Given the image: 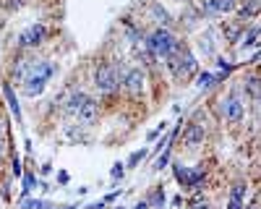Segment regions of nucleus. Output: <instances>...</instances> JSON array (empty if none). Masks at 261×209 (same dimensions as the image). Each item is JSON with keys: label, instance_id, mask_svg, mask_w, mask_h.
<instances>
[{"label": "nucleus", "instance_id": "f257e3e1", "mask_svg": "<svg viewBox=\"0 0 261 209\" xmlns=\"http://www.w3.org/2000/svg\"><path fill=\"white\" fill-rule=\"evenodd\" d=\"M55 71H58L55 63H50V61H37L34 68H32V73L24 79V94H26V97H39V94L44 92V86H47V81L55 76Z\"/></svg>", "mask_w": 261, "mask_h": 209}, {"label": "nucleus", "instance_id": "f03ea898", "mask_svg": "<svg viewBox=\"0 0 261 209\" xmlns=\"http://www.w3.org/2000/svg\"><path fill=\"white\" fill-rule=\"evenodd\" d=\"M144 42H146V50L154 53L157 58H170L173 53L180 50V42L175 39V34L170 32V29H165V26L154 29V32H151Z\"/></svg>", "mask_w": 261, "mask_h": 209}, {"label": "nucleus", "instance_id": "7ed1b4c3", "mask_svg": "<svg viewBox=\"0 0 261 209\" xmlns=\"http://www.w3.org/2000/svg\"><path fill=\"white\" fill-rule=\"evenodd\" d=\"M94 86L102 97L107 94H115L118 86H120V73H118V66L113 63H99L97 71H94Z\"/></svg>", "mask_w": 261, "mask_h": 209}, {"label": "nucleus", "instance_id": "20e7f679", "mask_svg": "<svg viewBox=\"0 0 261 209\" xmlns=\"http://www.w3.org/2000/svg\"><path fill=\"white\" fill-rule=\"evenodd\" d=\"M220 110H222V115L227 118V123H240L243 121V115H245V102L240 99V92L233 86L227 92V97L220 102Z\"/></svg>", "mask_w": 261, "mask_h": 209}, {"label": "nucleus", "instance_id": "39448f33", "mask_svg": "<svg viewBox=\"0 0 261 209\" xmlns=\"http://www.w3.org/2000/svg\"><path fill=\"white\" fill-rule=\"evenodd\" d=\"M44 37H47V26L44 24H32V26H26L24 32L19 34V47L21 50H34L39 47V44L44 42Z\"/></svg>", "mask_w": 261, "mask_h": 209}, {"label": "nucleus", "instance_id": "423d86ee", "mask_svg": "<svg viewBox=\"0 0 261 209\" xmlns=\"http://www.w3.org/2000/svg\"><path fill=\"white\" fill-rule=\"evenodd\" d=\"M120 84L126 86V92H128L131 97H141L144 89H146V76H144L141 68H128L126 73H123Z\"/></svg>", "mask_w": 261, "mask_h": 209}, {"label": "nucleus", "instance_id": "0eeeda50", "mask_svg": "<svg viewBox=\"0 0 261 209\" xmlns=\"http://www.w3.org/2000/svg\"><path fill=\"white\" fill-rule=\"evenodd\" d=\"M204 139H206V128L198 121L188 123V128L183 131V144H186L188 149H198V146L204 144Z\"/></svg>", "mask_w": 261, "mask_h": 209}, {"label": "nucleus", "instance_id": "6e6552de", "mask_svg": "<svg viewBox=\"0 0 261 209\" xmlns=\"http://www.w3.org/2000/svg\"><path fill=\"white\" fill-rule=\"evenodd\" d=\"M76 118H79L81 126H91L99 118V102L94 97H86V102L79 108V113H76Z\"/></svg>", "mask_w": 261, "mask_h": 209}, {"label": "nucleus", "instance_id": "1a4fd4ad", "mask_svg": "<svg viewBox=\"0 0 261 209\" xmlns=\"http://www.w3.org/2000/svg\"><path fill=\"white\" fill-rule=\"evenodd\" d=\"M34 63H37V61H32V58H21V61H16V66L11 68V81H21V84H24V79L32 73Z\"/></svg>", "mask_w": 261, "mask_h": 209}, {"label": "nucleus", "instance_id": "9d476101", "mask_svg": "<svg viewBox=\"0 0 261 209\" xmlns=\"http://www.w3.org/2000/svg\"><path fill=\"white\" fill-rule=\"evenodd\" d=\"M238 0H201V8L206 13H230L235 11Z\"/></svg>", "mask_w": 261, "mask_h": 209}, {"label": "nucleus", "instance_id": "9b49d317", "mask_svg": "<svg viewBox=\"0 0 261 209\" xmlns=\"http://www.w3.org/2000/svg\"><path fill=\"white\" fill-rule=\"evenodd\" d=\"M238 42H240V53L253 50L256 44H258V26H256V24H251V26H248V32H243V37H240Z\"/></svg>", "mask_w": 261, "mask_h": 209}, {"label": "nucleus", "instance_id": "f8f14e48", "mask_svg": "<svg viewBox=\"0 0 261 209\" xmlns=\"http://www.w3.org/2000/svg\"><path fill=\"white\" fill-rule=\"evenodd\" d=\"M240 84H243L245 97H251V99L256 102V99H258V76H256V71H251V73H248V76H245Z\"/></svg>", "mask_w": 261, "mask_h": 209}, {"label": "nucleus", "instance_id": "ddd939ff", "mask_svg": "<svg viewBox=\"0 0 261 209\" xmlns=\"http://www.w3.org/2000/svg\"><path fill=\"white\" fill-rule=\"evenodd\" d=\"M3 94H6V99H8V108H11V113L16 115V121H21V104H19L16 94H13V86H11V84H6V86H3Z\"/></svg>", "mask_w": 261, "mask_h": 209}, {"label": "nucleus", "instance_id": "4468645a", "mask_svg": "<svg viewBox=\"0 0 261 209\" xmlns=\"http://www.w3.org/2000/svg\"><path fill=\"white\" fill-rule=\"evenodd\" d=\"M84 102H86V94H84V92H73V94L68 97V102H66V113H68V115H76Z\"/></svg>", "mask_w": 261, "mask_h": 209}, {"label": "nucleus", "instance_id": "2eb2a0df", "mask_svg": "<svg viewBox=\"0 0 261 209\" xmlns=\"http://www.w3.org/2000/svg\"><path fill=\"white\" fill-rule=\"evenodd\" d=\"M175 178H178V183L183 186V188H188L191 186V170L186 168V165H183V162H175Z\"/></svg>", "mask_w": 261, "mask_h": 209}, {"label": "nucleus", "instance_id": "dca6fc26", "mask_svg": "<svg viewBox=\"0 0 261 209\" xmlns=\"http://www.w3.org/2000/svg\"><path fill=\"white\" fill-rule=\"evenodd\" d=\"M151 13H154V16L160 19V24H162L165 29H167V26L173 24V19H170V13H167V11H165V8H162L160 3H151Z\"/></svg>", "mask_w": 261, "mask_h": 209}, {"label": "nucleus", "instance_id": "f3484780", "mask_svg": "<svg viewBox=\"0 0 261 209\" xmlns=\"http://www.w3.org/2000/svg\"><path fill=\"white\" fill-rule=\"evenodd\" d=\"M149 201V206H154V209H162L165 206V201H167V196H165V191L162 188H154V193L146 199Z\"/></svg>", "mask_w": 261, "mask_h": 209}, {"label": "nucleus", "instance_id": "a211bd4d", "mask_svg": "<svg viewBox=\"0 0 261 209\" xmlns=\"http://www.w3.org/2000/svg\"><path fill=\"white\" fill-rule=\"evenodd\" d=\"M258 11V0H245V6L240 8V19H253Z\"/></svg>", "mask_w": 261, "mask_h": 209}, {"label": "nucleus", "instance_id": "6ab92c4d", "mask_svg": "<svg viewBox=\"0 0 261 209\" xmlns=\"http://www.w3.org/2000/svg\"><path fill=\"white\" fill-rule=\"evenodd\" d=\"M245 193H248V186H245V183H235L233 188H230V199L245 204Z\"/></svg>", "mask_w": 261, "mask_h": 209}, {"label": "nucleus", "instance_id": "aec40b11", "mask_svg": "<svg viewBox=\"0 0 261 209\" xmlns=\"http://www.w3.org/2000/svg\"><path fill=\"white\" fill-rule=\"evenodd\" d=\"M170 157H173V146L162 149V152H160V157H157V162H154V170H162V168H167V165H170Z\"/></svg>", "mask_w": 261, "mask_h": 209}, {"label": "nucleus", "instance_id": "412c9836", "mask_svg": "<svg viewBox=\"0 0 261 209\" xmlns=\"http://www.w3.org/2000/svg\"><path fill=\"white\" fill-rule=\"evenodd\" d=\"M149 157V149H139V152H133L131 157H128V162H126V168H136L139 162H144Z\"/></svg>", "mask_w": 261, "mask_h": 209}, {"label": "nucleus", "instance_id": "4be33fe9", "mask_svg": "<svg viewBox=\"0 0 261 209\" xmlns=\"http://www.w3.org/2000/svg\"><path fill=\"white\" fill-rule=\"evenodd\" d=\"M198 86H201V89H212L214 86V73H209V71L198 73Z\"/></svg>", "mask_w": 261, "mask_h": 209}, {"label": "nucleus", "instance_id": "5701e85b", "mask_svg": "<svg viewBox=\"0 0 261 209\" xmlns=\"http://www.w3.org/2000/svg\"><path fill=\"white\" fill-rule=\"evenodd\" d=\"M34 183H37V175H32V173H29V175H24V196H29V193H32L34 191Z\"/></svg>", "mask_w": 261, "mask_h": 209}, {"label": "nucleus", "instance_id": "b1692460", "mask_svg": "<svg viewBox=\"0 0 261 209\" xmlns=\"http://www.w3.org/2000/svg\"><path fill=\"white\" fill-rule=\"evenodd\" d=\"M110 175L115 178V181H118V178H123V175H126V165H123V162H115L113 170H110Z\"/></svg>", "mask_w": 261, "mask_h": 209}, {"label": "nucleus", "instance_id": "393cba45", "mask_svg": "<svg viewBox=\"0 0 261 209\" xmlns=\"http://www.w3.org/2000/svg\"><path fill=\"white\" fill-rule=\"evenodd\" d=\"M11 173H13V178H21V175H24V168H21L19 157H13V162H11Z\"/></svg>", "mask_w": 261, "mask_h": 209}, {"label": "nucleus", "instance_id": "a878e982", "mask_svg": "<svg viewBox=\"0 0 261 209\" xmlns=\"http://www.w3.org/2000/svg\"><path fill=\"white\" fill-rule=\"evenodd\" d=\"M217 68H220V71H225V73H230V71H235V63L225 61V58H217Z\"/></svg>", "mask_w": 261, "mask_h": 209}, {"label": "nucleus", "instance_id": "bb28decb", "mask_svg": "<svg viewBox=\"0 0 261 209\" xmlns=\"http://www.w3.org/2000/svg\"><path fill=\"white\" fill-rule=\"evenodd\" d=\"M47 206V201H42V199H32V201H24V209H44Z\"/></svg>", "mask_w": 261, "mask_h": 209}, {"label": "nucleus", "instance_id": "cd10ccee", "mask_svg": "<svg viewBox=\"0 0 261 209\" xmlns=\"http://www.w3.org/2000/svg\"><path fill=\"white\" fill-rule=\"evenodd\" d=\"M198 47H201L204 55H212V34H206V39H201V44H198Z\"/></svg>", "mask_w": 261, "mask_h": 209}, {"label": "nucleus", "instance_id": "c85d7f7f", "mask_svg": "<svg viewBox=\"0 0 261 209\" xmlns=\"http://www.w3.org/2000/svg\"><path fill=\"white\" fill-rule=\"evenodd\" d=\"M227 209H245L243 201H235V199H227Z\"/></svg>", "mask_w": 261, "mask_h": 209}, {"label": "nucleus", "instance_id": "c756f323", "mask_svg": "<svg viewBox=\"0 0 261 209\" xmlns=\"http://www.w3.org/2000/svg\"><path fill=\"white\" fill-rule=\"evenodd\" d=\"M157 136H160V131H157V128L146 133V139H149V141H157Z\"/></svg>", "mask_w": 261, "mask_h": 209}, {"label": "nucleus", "instance_id": "7c9ffc66", "mask_svg": "<svg viewBox=\"0 0 261 209\" xmlns=\"http://www.w3.org/2000/svg\"><path fill=\"white\" fill-rule=\"evenodd\" d=\"M86 209H105V201H91Z\"/></svg>", "mask_w": 261, "mask_h": 209}, {"label": "nucleus", "instance_id": "2f4dec72", "mask_svg": "<svg viewBox=\"0 0 261 209\" xmlns=\"http://www.w3.org/2000/svg\"><path fill=\"white\" fill-rule=\"evenodd\" d=\"M133 209H151V206H149V201H146V199H144V201H139V204H136V206H133Z\"/></svg>", "mask_w": 261, "mask_h": 209}, {"label": "nucleus", "instance_id": "473e14b6", "mask_svg": "<svg viewBox=\"0 0 261 209\" xmlns=\"http://www.w3.org/2000/svg\"><path fill=\"white\" fill-rule=\"evenodd\" d=\"M53 170V165H50V162H44V165H42V175H47Z\"/></svg>", "mask_w": 261, "mask_h": 209}, {"label": "nucleus", "instance_id": "72a5a7b5", "mask_svg": "<svg viewBox=\"0 0 261 209\" xmlns=\"http://www.w3.org/2000/svg\"><path fill=\"white\" fill-rule=\"evenodd\" d=\"M3 154H6V141L0 139V157H3Z\"/></svg>", "mask_w": 261, "mask_h": 209}, {"label": "nucleus", "instance_id": "f704fd0d", "mask_svg": "<svg viewBox=\"0 0 261 209\" xmlns=\"http://www.w3.org/2000/svg\"><path fill=\"white\" fill-rule=\"evenodd\" d=\"M60 209H76V204H71V206H60Z\"/></svg>", "mask_w": 261, "mask_h": 209}, {"label": "nucleus", "instance_id": "c9c22d12", "mask_svg": "<svg viewBox=\"0 0 261 209\" xmlns=\"http://www.w3.org/2000/svg\"><path fill=\"white\" fill-rule=\"evenodd\" d=\"M118 209H123V206H118Z\"/></svg>", "mask_w": 261, "mask_h": 209}]
</instances>
